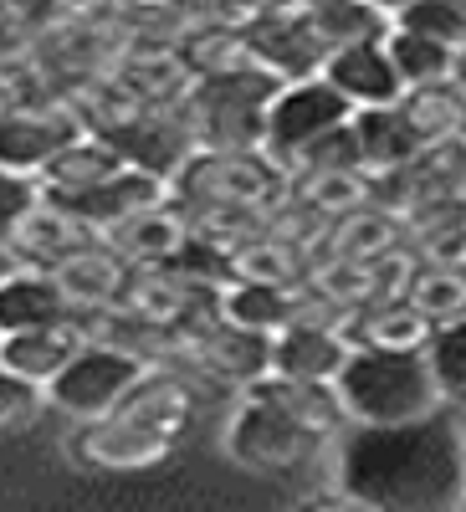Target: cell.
<instances>
[{"instance_id": "4", "label": "cell", "mask_w": 466, "mask_h": 512, "mask_svg": "<svg viewBox=\"0 0 466 512\" xmlns=\"http://www.w3.org/2000/svg\"><path fill=\"white\" fill-rule=\"evenodd\" d=\"M180 210H267L287 195V169L267 149H195L169 180Z\"/></svg>"}, {"instance_id": "36", "label": "cell", "mask_w": 466, "mask_h": 512, "mask_svg": "<svg viewBox=\"0 0 466 512\" xmlns=\"http://www.w3.org/2000/svg\"><path fill=\"white\" fill-rule=\"evenodd\" d=\"M400 31H415V36H431L441 47L461 52L466 47V0H415L410 11L395 16Z\"/></svg>"}, {"instance_id": "39", "label": "cell", "mask_w": 466, "mask_h": 512, "mask_svg": "<svg viewBox=\"0 0 466 512\" xmlns=\"http://www.w3.org/2000/svg\"><path fill=\"white\" fill-rule=\"evenodd\" d=\"M420 262L466 272V221H426V231H420Z\"/></svg>"}, {"instance_id": "7", "label": "cell", "mask_w": 466, "mask_h": 512, "mask_svg": "<svg viewBox=\"0 0 466 512\" xmlns=\"http://www.w3.org/2000/svg\"><path fill=\"white\" fill-rule=\"evenodd\" d=\"M154 364H144L139 354L129 349H108V344H88L52 384H47V400L77 420H98L108 415L134 384L149 374Z\"/></svg>"}, {"instance_id": "10", "label": "cell", "mask_w": 466, "mask_h": 512, "mask_svg": "<svg viewBox=\"0 0 466 512\" xmlns=\"http://www.w3.org/2000/svg\"><path fill=\"white\" fill-rule=\"evenodd\" d=\"M180 354H190L205 374L231 379V384H257L262 374H272V338L236 328L221 313L195 318L190 328H180Z\"/></svg>"}, {"instance_id": "48", "label": "cell", "mask_w": 466, "mask_h": 512, "mask_svg": "<svg viewBox=\"0 0 466 512\" xmlns=\"http://www.w3.org/2000/svg\"><path fill=\"white\" fill-rule=\"evenodd\" d=\"M6 16H11V6H6V0H0V21H6Z\"/></svg>"}, {"instance_id": "35", "label": "cell", "mask_w": 466, "mask_h": 512, "mask_svg": "<svg viewBox=\"0 0 466 512\" xmlns=\"http://www.w3.org/2000/svg\"><path fill=\"white\" fill-rule=\"evenodd\" d=\"M426 364H431V379H436L441 400L466 405V318L431 328V338H426Z\"/></svg>"}, {"instance_id": "16", "label": "cell", "mask_w": 466, "mask_h": 512, "mask_svg": "<svg viewBox=\"0 0 466 512\" xmlns=\"http://www.w3.org/2000/svg\"><path fill=\"white\" fill-rule=\"evenodd\" d=\"M323 77L354 103V113L359 108H390V103L405 98V82H400V72L385 52V41H364V47L333 52L323 62Z\"/></svg>"}, {"instance_id": "3", "label": "cell", "mask_w": 466, "mask_h": 512, "mask_svg": "<svg viewBox=\"0 0 466 512\" xmlns=\"http://www.w3.org/2000/svg\"><path fill=\"white\" fill-rule=\"evenodd\" d=\"M282 93V77L267 67H241L221 77L190 82L180 103L195 149H262L267 144V108Z\"/></svg>"}, {"instance_id": "25", "label": "cell", "mask_w": 466, "mask_h": 512, "mask_svg": "<svg viewBox=\"0 0 466 512\" xmlns=\"http://www.w3.org/2000/svg\"><path fill=\"white\" fill-rule=\"evenodd\" d=\"M344 338L354 349H426L431 323L420 308H410V297L395 303H369L344 323Z\"/></svg>"}, {"instance_id": "33", "label": "cell", "mask_w": 466, "mask_h": 512, "mask_svg": "<svg viewBox=\"0 0 466 512\" xmlns=\"http://www.w3.org/2000/svg\"><path fill=\"white\" fill-rule=\"evenodd\" d=\"M405 297H410V308L426 313L431 328L461 323L466 318V272H456V267H420Z\"/></svg>"}, {"instance_id": "31", "label": "cell", "mask_w": 466, "mask_h": 512, "mask_svg": "<svg viewBox=\"0 0 466 512\" xmlns=\"http://www.w3.org/2000/svg\"><path fill=\"white\" fill-rule=\"evenodd\" d=\"M369 190H374L369 175H308V180H287V195L298 200L303 210H313L323 226L338 221V216H349V210H359V205H369Z\"/></svg>"}, {"instance_id": "5", "label": "cell", "mask_w": 466, "mask_h": 512, "mask_svg": "<svg viewBox=\"0 0 466 512\" xmlns=\"http://www.w3.org/2000/svg\"><path fill=\"white\" fill-rule=\"evenodd\" d=\"M354 118V103L333 88L328 77H303V82H282V93L267 108V154L287 169L308 144H318L323 134L344 128Z\"/></svg>"}, {"instance_id": "27", "label": "cell", "mask_w": 466, "mask_h": 512, "mask_svg": "<svg viewBox=\"0 0 466 512\" xmlns=\"http://www.w3.org/2000/svg\"><path fill=\"white\" fill-rule=\"evenodd\" d=\"M221 318L251 333L277 338L287 323H298V287H267V282H226Z\"/></svg>"}, {"instance_id": "20", "label": "cell", "mask_w": 466, "mask_h": 512, "mask_svg": "<svg viewBox=\"0 0 466 512\" xmlns=\"http://www.w3.org/2000/svg\"><path fill=\"white\" fill-rule=\"evenodd\" d=\"M129 272H134V267L98 241V246H88V251H77L72 262H62V267L52 272V282L62 287V297H67L72 313H98V308H113L118 297H123V287H129Z\"/></svg>"}, {"instance_id": "45", "label": "cell", "mask_w": 466, "mask_h": 512, "mask_svg": "<svg viewBox=\"0 0 466 512\" xmlns=\"http://www.w3.org/2000/svg\"><path fill=\"white\" fill-rule=\"evenodd\" d=\"M98 6H108V11H139V6H149V0H98Z\"/></svg>"}, {"instance_id": "47", "label": "cell", "mask_w": 466, "mask_h": 512, "mask_svg": "<svg viewBox=\"0 0 466 512\" xmlns=\"http://www.w3.org/2000/svg\"><path fill=\"white\" fill-rule=\"evenodd\" d=\"M456 88H461V93H466V47H461V52H456Z\"/></svg>"}, {"instance_id": "22", "label": "cell", "mask_w": 466, "mask_h": 512, "mask_svg": "<svg viewBox=\"0 0 466 512\" xmlns=\"http://www.w3.org/2000/svg\"><path fill=\"white\" fill-rule=\"evenodd\" d=\"M354 134H359L369 175H395V169H410V164H420L431 154L426 144H420V134L410 128V118L400 113V103H390V108H359L354 113Z\"/></svg>"}, {"instance_id": "9", "label": "cell", "mask_w": 466, "mask_h": 512, "mask_svg": "<svg viewBox=\"0 0 466 512\" xmlns=\"http://www.w3.org/2000/svg\"><path fill=\"white\" fill-rule=\"evenodd\" d=\"M246 41H251V57H257L272 77L282 82H303V77H323L328 47L313 26L308 11H292L287 0H272L257 16L246 21Z\"/></svg>"}, {"instance_id": "46", "label": "cell", "mask_w": 466, "mask_h": 512, "mask_svg": "<svg viewBox=\"0 0 466 512\" xmlns=\"http://www.w3.org/2000/svg\"><path fill=\"white\" fill-rule=\"evenodd\" d=\"M11 272H21V267H16V256H11V251H6V246H0V282H6V277H11Z\"/></svg>"}, {"instance_id": "49", "label": "cell", "mask_w": 466, "mask_h": 512, "mask_svg": "<svg viewBox=\"0 0 466 512\" xmlns=\"http://www.w3.org/2000/svg\"><path fill=\"white\" fill-rule=\"evenodd\" d=\"M456 512H466V497H461V507H456Z\"/></svg>"}, {"instance_id": "40", "label": "cell", "mask_w": 466, "mask_h": 512, "mask_svg": "<svg viewBox=\"0 0 466 512\" xmlns=\"http://www.w3.org/2000/svg\"><path fill=\"white\" fill-rule=\"evenodd\" d=\"M164 6L180 16L185 31L190 26H246L251 16H257L246 0H164Z\"/></svg>"}, {"instance_id": "34", "label": "cell", "mask_w": 466, "mask_h": 512, "mask_svg": "<svg viewBox=\"0 0 466 512\" xmlns=\"http://www.w3.org/2000/svg\"><path fill=\"white\" fill-rule=\"evenodd\" d=\"M308 175H369L359 134H354V118L344 128H333V134H323L318 144H308L287 164V180H308Z\"/></svg>"}, {"instance_id": "28", "label": "cell", "mask_w": 466, "mask_h": 512, "mask_svg": "<svg viewBox=\"0 0 466 512\" xmlns=\"http://www.w3.org/2000/svg\"><path fill=\"white\" fill-rule=\"evenodd\" d=\"M175 57L185 62V72L200 77H221V72H241V67H262L251 57L246 26H190L175 41Z\"/></svg>"}, {"instance_id": "42", "label": "cell", "mask_w": 466, "mask_h": 512, "mask_svg": "<svg viewBox=\"0 0 466 512\" xmlns=\"http://www.w3.org/2000/svg\"><path fill=\"white\" fill-rule=\"evenodd\" d=\"M303 512H374L369 502H359L354 492H344V487H338V492H323V497H313Z\"/></svg>"}, {"instance_id": "24", "label": "cell", "mask_w": 466, "mask_h": 512, "mask_svg": "<svg viewBox=\"0 0 466 512\" xmlns=\"http://www.w3.org/2000/svg\"><path fill=\"white\" fill-rule=\"evenodd\" d=\"M108 77H113L139 108H149V113H154V108H180L185 93H190V82H195L175 52H123Z\"/></svg>"}, {"instance_id": "30", "label": "cell", "mask_w": 466, "mask_h": 512, "mask_svg": "<svg viewBox=\"0 0 466 512\" xmlns=\"http://www.w3.org/2000/svg\"><path fill=\"white\" fill-rule=\"evenodd\" d=\"M385 52H390V62H395V72L405 82V93L436 88V82H451L456 77V52L441 47V41H431V36H415V31H400L395 26L385 36Z\"/></svg>"}, {"instance_id": "37", "label": "cell", "mask_w": 466, "mask_h": 512, "mask_svg": "<svg viewBox=\"0 0 466 512\" xmlns=\"http://www.w3.org/2000/svg\"><path fill=\"white\" fill-rule=\"evenodd\" d=\"M47 200L41 195V180L36 175H11V169H0V246L11 251L16 231L31 221V210Z\"/></svg>"}, {"instance_id": "38", "label": "cell", "mask_w": 466, "mask_h": 512, "mask_svg": "<svg viewBox=\"0 0 466 512\" xmlns=\"http://www.w3.org/2000/svg\"><path fill=\"white\" fill-rule=\"evenodd\" d=\"M47 405V390L31 379H21L16 369L0 364V431H16V425H31Z\"/></svg>"}, {"instance_id": "21", "label": "cell", "mask_w": 466, "mask_h": 512, "mask_svg": "<svg viewBox=\"0 0 466 512\" xmlns=\"http://www.w3.org/2000/svg\"><path fill=\"white\" fill-rule=\"evenodd\" d=\"M118 169H129V164H123V154L103 134H77L36 180H41V195L47 200H72V195H88L103 180H113Z\"/></svg>"}, {"instance_id": "11", "label": "cell", "mask_w": 466, "mask_h": 512, "mask_svg": "<svg viewBox=\"0 0 466 512\" xmlns=\"http://www.w3.org/2000/svg\"><path fill=\"white\" fill-rule=\"evenodd\" d=\"M108 144L123 154V164L129 169H144V175L154 180H175L185 159L195 154V139H190V123L180 108H154V113H139L129 118L123 128H113Z\"/></svg>"}, {"instance_id": "41", "label": "cell", "mask_w": 466, "mask_h": 512, "mask_svg": "<svg viewBox=\"0 0 466 512\" xmlns=\"http://www.w3.org/2000/svg\"><path fill=\"white\" fill-rule=\"evenodd\" d=\"M6 6H11V16H16L31 36H41V31H52V26L82 16L88 6H98V0H6Z\"/></svg>"}, {"instance_id": "32", "label": "cell", "mask_w": 466, "mask_h": 512, "mask_svg": "<svg viewBox=\"0 0 466 512\" xmlns=\"http://www.w3.org/2000/svg\"><path fill=\"white\" fill-rule=\"evenodd\" d=\"M313 26H318V36H323L328 57L344 52V47H364V41H385V36L395 31V21H390L385 11H374L369 0H349V6L318 11Z\"/></svg>"}, {"instance_id": "12", "label": "cell", "mask_w": 466, "mask_h": 512, "mask_svg": "<svg viewBox=\"0 0 466 512\" xmlns=\"http://www.w3.org/2000/svg\"><path fill=\"white\" fill-rule=\"evenodd\" d=\"M175 451V436L139 425L129 415H98L82 420V431L72 436V456L82 466H103V472H134V466H154Z\"/></svg>"}, {"instance_id": "6", "label": "cell", "mask_w": 466, "mask_h": 512, "mask_svg": "<svg viewBox=\"0 0 466 512\" xmlns=\"http://www.w3.org/2000/svg\"><path fill=\"white\" fill-rule=\"evenodd\" d=\"M328 436L308 431L303 420H292L282 405L262 400V395H246V405L231 415V431H226V451L251 466V472H292L303 466Z\"/></svg>"}, {"instance_id": "29", "label": "cell", "mask_w": 466, "mask_h": 512, "mask_svg": "<svg viewBox=\"0 0 466 512\" xmlns=\"http://www.w3.org/2000/svg\"><path fill=\"white\" fill-rule=\"evenodd\" d=\"M313 272L308 251L277 241V236H257L231 251V282H267V287H303Z\"/></svg>"}, {"instance_id": "15", "label": "cell", "mask_w": 466, "mask_h": 512, "mask_svg": "<svg viewBox=\"0 0 466 512\" xmlns=\"http://www.w3.org/2000/svg\"><path fill=\"white\" fill-rule=\"evenodd\" d=\"M88 246H98L93 226H82L72 210H62L57 200H41L31 210V221L16 231L11 256H16V267H26V272H57L62 262H72V256L88 251Z\"/></svg>"}, {"instance_id": "2", "label": "cell", "mask_w": 466, "mask_h": 512, "mask_svg": "<svg viewBox=\"0 0 466 512\" xmlns=\"http://www.w3.org/2000/svg\"><path fill=\"white\" fill-rule=\"evenodd\" d=\"M333 390L354 425H405L446 405L431 379L426 349H354Z\"/></svg>"}, {"instance_id": "1", "label": "cell", "mask_w": 466, "mask_h": 512, "mask_svg": "<svg viewBox=\"0 0 466 512\" xmlns=\"http://www.w3.org/2000/svg\"><path fill=\"white\" fill-rule=\"evenodd\" d=\"M338 472L344 492L374 512H456L466 497V436L441 410L405 425H354Z\"/></svg>"}, {"instance_id": "44", "label": "cell", "mask_w": 466, "mask_h": 512, "mask_svg": "<svg viewBox=\"0 0 466 512\" xmlns=\"http://www.w3.org/2000/svg\"><path fill=\"white\" fill-rule=\"evenodd\" d=\"M369 6H374V11H385V16L395 21L400 11H410V6H415V0H369Z\"/></svg>"}, {"instance_id": "18", "label": "cell", "mask_w": 466, "mask_h": 512, "mask_svg": "<svg viewBox=\"0 0 466 512\" xmlns=\"http://www.w3.org/2000/svg\"><path fill=\"white\" fill-rule=\"evenodd\" d=\"M164 200H169V185H164V180L144 175V169H118V175H113V180H103L98 190L72 195V200H57V205H62V210H72V216H77L82 226L108 231V226L139 216V210H154V205H164Z\"/></svg>"}, {"instance_id": "26", "label": "cell", "mask_w": 466, "mask_h": 512, "mask_svg": "<svg viewBox=\"0 0 466 512\" xmlns=\"http://www.w3.org/2000/svg\"><path fill=\"white\" fill-rule=\"evenodd\" d=\"M251 395H262L272 405H282L292 420H303L308 431L318 436H333V431H344V400H338L333 384H303V379H282V374H262L257 384H246Z\"/></svg>"}, {"instance_id": "13", "label": "cell", "mask_w": 466, "mask_h": 512, "mask_svg": "<svg viewBox=\"0 0 466 512\" xmlns=\"http://www.w3.org/2000/svg\"><path fill=\"white\" fill-rule=\"evenodd\" d=\"M405 246V216H395V210H385V205H359V210H349V216H338V221H328L323 226V236H318V246L308 251V262L318 267V262H379V256H390V251H400Z\"/></svg>"}, {"instance_id": "14", "label": "cell", "mask_w": 466, "mask_h": 512, "mask_svg": "<svg viewBox=\"0 0 466 512\" xmlns=\"http://www.w3.org/2000/svg\"><path fill=\"white\" fill-rule=\"evenodd\" d=\"M349 354H354V344L344 338V328L298 318L272 338V374L303 379V384H333L338 369L349 364Z\"/></svg>"}, {"instance_id": "43", "label": "cell", "mask_w": 466, "mask_h": 512, "mask_svg": "<svg viewBox=\"0 0 466 512\" xmlns=\"http://www.w3.org/2000/svg\"><path fill=\"white\" fill-rule=\"evenodd\" d=\"M292 11H308V16H318V11H333V6H349V0H287Z\"/></svg>"}, {"instance_id": "23", "label": "cell", "mask_w": 466, "mask_h": 512, "mask_svg": "<svg viewBox=\"0 0 466 512\" xmlns=\"http://www.w3.org/2000/svg\"><path fill=\"white\" fill-rule=\"evenodd\" d=\"M72 308L62 287L52 282V272H11L0 282V338L11 333H31V328H52V323H67Z\"/></svg>"}, {"instance_id": "17", "label": "cell", "mask_w": 466, "mask_h": 512, "mask_svg": "<svg viewBox=\"0 0 466 512\" xmlns=\"http://www.w3.org/2000/svg\"><path fill=\"white\" fill-rule=\"evenodd\" d=\"M185 236H190V226H185V216H180L175 195H169L164 205H154V210H139V216L98 231V241H103L113 256H123L129 267H164L169 256L185 246Z\"/></svg>"}, {"instance_id": "8", "label": "cell", "mask_w": 466, "mask_h": 512, "mask_svg": "<svg viewBox=\"0 0 466 512\" xmlns=\"http://www.w3.org/2000/svg\"><path fill=\"white\" fill-rule=\"evenodd\" d=\"M77 134H88L82 118L52 93H36L31 103L0 108V169H11V175H41Z\"/></svg>"}, {"instance_id": "19", "label": "cell", "mask_w": 466, "mask_h": 512, "mask_svg": "<svg viewBox=\"0 0 466 512\" xmlns=\"http://www.w3.org/2000/svg\"><path fill=\"white\" fill-rule=\"evenodd\" d=\"M82 349H88V338H82V328L67 318V323H52V328H31V333L0 338V364L47 390V384H52Z\"/></svg>"}]
</instances>
